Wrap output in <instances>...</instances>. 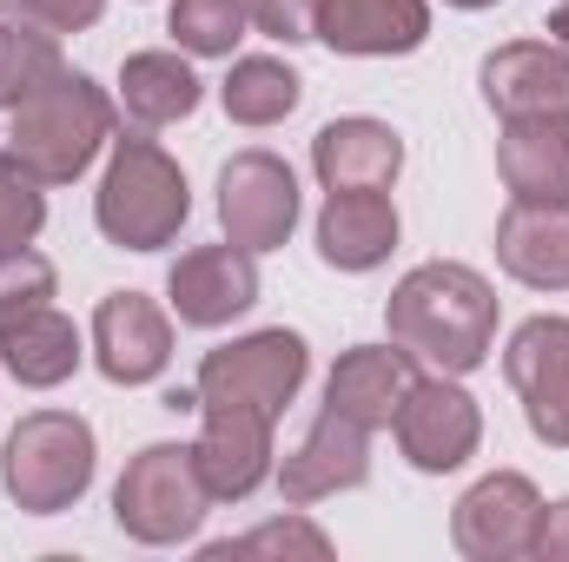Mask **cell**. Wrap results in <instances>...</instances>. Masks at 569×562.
I'll use <instances>...</instances> for the list:
<instances>
[{"mask_svg": "<svg viewBox=\"0 0 569 562\" xmlns=\"http://www.w3.org/2000/svg\"><path fill=\"white\" fill-rule=\"evenodd\" d=\"M391 338L443 378H470L497 344V284L457 259L411 265L385 298Z\"/></svg>", "mask_w": 569, "mask_h": 562, "instance_id": "6da1fadb", "label": "cell"}, {"mask_svg": "<svg viewBox=\"0 0 569 562\" xmlns=\"http://www.w3.org/2000/svg\"><path fill=\"white\" fill-rule=\"evenodd\" d=\"M113 120H120V107L107 100V87H93L87 73L60 67L40 93H27V100L13 107L7 152H13L40 185H73V179L113 145Z\"/></svg>", "mask_w": 569, "mask_h": 562, "instance_id": "7a4b0ae2", "label": "cell"}, {"mask_svg": "<svg viewBox=\"0 0 569 562\" xmlns=\"http://www.w3.org/2000/svg\"><path fill=\"white\" fill-rule=\"evenodd\" d=\"M192 219V185L179 172V159L146 133L107 145V172L93 192V225L107 232V245L120 252H159L179 239V225Z\"/></svg>", "mask_w": 569, "mask_h": 562, "instance_id": "3957f363", "label": "cell"}, {"mask_svg": "<svg viewBox=\"0 0 569 562\" xmlns=\"http://www.w3.org/2000/svg\"><path fill=\"white\" fill-rule=\"evenodd\" d=\"M100 443L80 411H27L0 443V490L27 516H60L93 490Z\"/></svg>", "mask_w": 569, "mask_h": 562, "instance_id": "277c9868", "label": "cell"}, {"mask_svg": "<svg viewBox=\"0 0 569 562\" xmlns=\"http://www.w3.org/2000/svg\"><path fill=\"white\" fill-rule=\"evenodd\" d=\"M206 510H212V490L199 476L192 443H146L140 456H127V470L113 483V523L146 550L192 543Z\"/></svg>", "mask_w": 569, "mask_h": 562, "instance_id": "5b68a950", "label": "cell"}, {"mask_svg": "<svg viewBox=\"0 0 569 562\" xmlns=\"http://www.w3.org/2000/svg\"><path fill=\"white\" fill-rule=\"evenodd\" d=\"M305 371H311V344L305 331H252V338H232L219 351L199 358V404H239V411H259V418H284V404L305 391Z\"/></svg>", "mask_w": 569, "mask_h": 562, "instance_id": "8992f818", "label": "cell"}, {"mask_svg": "<svg viewBox=\"0 0 569 562\" xmlns=\"http://www.w3.org/2000/svg\"><path fill=\"white\" fill-rule=\"evenodd\" d=\"M537 530H543V490L523 470H490L477 476L457 510H450V543L470 562H517L537 556Z\"/></svg>", "mask_w": 569, "mask_h": 562, "instance_id": "52a82bcc", "label": "cell"}, {"mask_svg": "<svg viewBox=\"0 0 569 562\" xmlns=\"http://www.w3.org/2000/svg\"><path fill=\"white\" fill-rule=\"evenodd\" d=\"M391 436H398V450H405L411 470L450 476V470H463V463L477 456V443H483V411H477V398H470L457 378L430 371V378H418V384L405 391V404H398V418H391Z\"/></svg>", "mask_w": 569, "mask_h": 562, "instance_id": "ba28073f", "label": "cell"}, {"mask_svg": "<svg viewBox=\"0 0 569 562\" xmlns=\"http://www.w3.org/2000/svg\"><path fill=\"white\" fill-rule=\"evenodd\" d=\"M219 225L252 259L279 252L291 239V225H298V179H291V165L279 152L252 145V152H232L219 165Z\"/></svg>", "mask_w": 569, "mask_h": 562, "instance_id": "9c48e42d", "label": "cell"}, {"mask_svg": "<svg viewBox=\"0 0 569 562\" xmlns=\"http://www.w3.org/2000/svg\"><path fill=\"white\" fill-rule=\"evenodd\" d=\"M503 378L523 398V423L537 443L569 450V318H523L503 344Z\"/></svg>", "mask_w": 569, "mask_h": 562, "instance_id": "30bf717a", "label": "cell"}, {"mask_svg": "<svg viewBox=\"0 0 569 562\" xmlns=\"http://www.w3.org/2000/svg\"><path fill=\"white\" fill-rule=\"evenodd\" d=\"M166 304H172V318L192 324V331H219V324L246 318V311L259 304V265H252V252L232 245V239H226V245H192V252H179L172 272H166Z\"/></svg>", "mask_w": 569, "mask_h": 562, "instance_id": "8fae6325", "label": "cell"}, {"mask_svg": "<svg viewBox=\"0 0 569 562\" xmlns=\"http://www.w3.org/2000/svg\"><path fill=\"white\" fill-rule=\"evenodd\" d=\"M371 476V430L338 411H318L311 430L298 436V450L279 463V496L291 510H311L338 490H358Z\"/></svg>", "mask_w": 569, "mask_h": 562, "instance_id": "7c38bea8", "label": "cell"}, {"mask_svg": "<svg viewBox=\"0 0 569 562\" xmlns=\"http://www.w3.org/2000/svg\"><path fill=\"white\" fill-rule=\"evenodd\" d=\"M93 364L107 384H152L172 364V318L146 291H107L93 311Z\"/></svg>", "mask_w": 569, "mask_h": 562, "instance_id": "4fadbf2b", "label": "cell"}, {"mask_svg": "<svg viewBox=\"0 0 569 562\" xmlns=\"http://www.w3.org/2000/svg\"><path fill=\"white\" fill-rule=\"evenodd\" d=\"M199 476L212 503H246L272 476V418L239 411V404H199Z\"/></svg>", "mask_w": 569, "mask_h": 562, "instance_id": "5bb4252c", "label": "cell"}, {"mask_svg": "<svg viewBox=\"0 0 569 562\" xmlns=\"http://www.w3.org/2000/svg\"><path fill=\"white\" fill-rule=\"evenodd\" d=\"M477 87H483V107L503 113V120L569 113V47H557V40H510V47L483 53Z\"/></svg>", "mask_w": 569, "mask_h": 562, "instance_id": "9a60e30c", "label": "cell"}, {"mask_svg": "<svg viewBox=\"0 0 569 562\" xmlns=\"http://www.w3.org/2000/svg\"><path fill=\"white\" fill-rule=\"evenodd\" d=\"M311 172L325 192H391L405 172V133L371 113L331 120L311 140Z\"/></svg>", "mask_w": 569, "mask_h": 562, "instance_id": "2e32d148", "label": "cell"}, {"mask_svg": "<svg viewBox=\"0 0 569 562\" xmlns=\"http://www.w3.org/2000/svg\"><path fill=\"white\" fill-rule=\"evenodd\" d=\"M411 384H418V358L398 338L391 344H351L325 378V411L365 423V430H391Z\"/></svg>", "mask_w": 569, "mask_h": 562, "instance_id": "e0dca14e", "label": "cell"}, {"mask_svg": "<svg viewBox=\"0 0 569 562\" xmlns=\"http://www.w3.org/2000/svg\"><path fill=\"white\" fill-rule=\"evenodd\" d=\"M318 40L351 60H398L430 40V0H325Z\"/></svg>", "mask_w": 569, "mask_h": 562, "instance_id": "ac0fdd59", "label": "cell"}, {"mask_svg": "<svg viewBox=\"0 0 569 562\" xmlns=\"http://www.w3.org/2000/svg\"><path fill=\"white\" fill-rule=\"evenodd\" d=\"M497 265L530 291H569V205L510 199L497 219Z\"/></svg>", "mask_w": 569, "mask_h": 562, "instance_id": "d6986e66", "label": "cell"}, {"mask_svg": "<svg viewBox=\"0 0 569 562\" xmlns=\"http://www.w3.org/2000/svg\"><path fill=\"white\" fill-rule=\"evenodd\" d=\"M398 252V205L385 192H325L318 259L331 272H378Z\"/></svg>", "mask_w": 569, "mask_h": 562, "instance_id": "ffe728a7", "label": "cell"}, {"mask_svg": "<svg viewBox=\"0 0 569 562\" xmlns=\"http://www.w3.org/2000/svg\"><path fill=\"white\" fill-rule=\"evenodd\" d=\"M497 172H503L510 199L569 205V113L503 120V140H497Z\"/></svg>", "mask_w": 569, "mask_h": 562, "instance_id": "44dd1931", "label": "cell"}, {"mask_svg": "<svg viewBox=\"0 0 569 562\" xmlns=\"http://www.w3.org/2000/svg\"><path fill=\"white\" fill-rule=\"evenodd\" d=\"M80 358H87V338H80V324H73L67 311H53V304H40V311L0 324V364H7V378L27 384V391L67 384V378L80 371Z\"/></svg>", "mask_w": 569, "mask_h": 562, "instance_id": "7402d4cb", "label": "cell"}, {"mask_svg": "<svg viewBox=\"0 0 569 562\" xmlns=\"http://www.w3.org/2000/svg\"><path fill=\"white\" fill-rule=\"evenodd\" d=\"M206 100V80L192 73V60H179L172 47H152V53H127L120 67V113L152 133V127H172L186 113H199Z\"/></svg>", "mask_w": 569, "mask_h": 562, "instance_id": "603a6c76", "label": "cell"}, {"mask_svg": "<svg viewBox=\"0 0 569 562\" xmlns=\"http://www.w3.org/2000/svg\"><path fill=\"white\" fill-rule=\"evenodd\" d=\"M60 33L27 7V0H0V107L13 113L27 93H40L60 73Z\"/></svg>", "mask_w": 569, "mask_h": 562, "instance_id": "cb8c5ba5", "label": "cell"}, {"mask_svg": "<svg viewBox=\"0 0 569 562\" xmlns=\"http://www.w3.org/2000/svg\"><path fill=\"white\" fill-rule=\"evenodd\" d=\"M219 100H226V120L232 127H279V120L298 113L305 80H298V67L279 60V53H246V60H232Z\"/></svg>", "mask_w": 569, "mask_h": 562, "instance_id": "d4e9b609", "label": "cell"}, {"mask_svg": "<svg viewBox=\"0 0 569 562\" xmlns=\"http://www.w3.org/2000/svg\"><path fill=\"white\" fill-rule=\"evenodd\" d=\"M246 27H252L246 0H172V13H166V33L192 60H232V47L246 40Z\"/></svg>", "mask_w": 569, "mask_h": 562, "instance_id": "484cf974", "label": "cell"}, {"mask_svg": "<svg viewBox=\"0 0 569 562\" xmlns=\"http://www.w3.org/2000/svg\"><path fill=\"white\" fill-rule=\"evenodd\" d=\"M40 225H47V185H40L13 152H0V252L33 245Z\"/></svg>", "mask_w": 569, "mask_h": 562, "instance_id": "4316f807", "label": "cell"}, {"mask_svg": "<svg viewBox=\"0 0 569 562\" xmlns=\"http://www.w3.org/2000/svg\"><path fill=\"white\" fill-rule=\"evenodd\" d=\"M232 556H331V536L305 516H284V523H259L232 543H206V562H232Z\"/></svg>", "mask_w": 569, "mask_h": 562, "instance_id": "83f0119b", "label": "cell"}, {"mask_svg": "<svg viewBox=\"0 0 569 562\" xmlns=\"http://www.w3.org/2000/svg\"><path fill=\"white\" fill-rule=\"evenodd\" d=\"M53 265L33 252V245H20V252H0V324H13V318H27V311H40V304H53Z\"/></svg>", "mask_w": 569, "mask_h": 562, "instance_id": "f1b7e54d", "label": "cell"}, {"mask_svg": "<svg viewBox=\"0 0 569 562\" xmlns=\"http://www.w3.org/2000/svg\"><path fill=\"white\" fill-rule=\"evenodd\" d=\"M318 7H325V0H246L252 27L272 33V40H284V47L318 40Z\"/></svg>", "mask_w": 569, "mask_h": 562, "instance_id": "f546056e", "label": "cell"}, {"mask_svg": "<svg viewBox=\"0 0 569 562\" xmlns=\"http://www.w3.org/2000/svg\"><path fill=\"white\" fill-rule=\"evenodd\" d=\"M27 7H33L53 33H87V27L107 13V0H27Z\"/></svg>", "mask_w": 569, "mask_h": 562, "instance_id": "4dcf8cb0", "label": "cell"}, {"mask_svg": "<svg viewBox=\"0 0 569 562\" xmlns=\"http://www.w3.org/2000/svg\"><path fill=\"white\" fill-rule=\"evenodd\" d=\"M537 556L543 562H569V496L543 503V530H537Z\"/></svg>", "mask_w": 569, "mask_h": 562, "instance_id": "1f68e13d", "label": "cell"}, {"mask_svg": "<svg viewBox=\"0 0 569 562\" xmlns=\"http://www.w3.org/2000/svg\"><path fill=\"white\" fill-rule=\"evenodd\" d=\"M543 33H550L557 47H569V0H557V7H550V20H543Z\"/></svg>", "mask_w": 569, "mask_h": 562, "instance_id": "d6a6232c", "label": "cell"}, {"mask_svg": "<svg viewBox=\"0 0 569 562\" xmlns=\"http://www.w3.org/2000/svg\"><path fill=\"white\" fill-rule=\"evenodd\" d=\"M166 411H199V391H166Z\"/></svg>", "mask_w": 569, "mask_h": 562, "instance_id": "836d02e7", "label": "cell"}, {"mask_svg": "<svg viewBox=\"0 0 569 562\" xmlns=\"http://www.w3.org/2000/svg\"><path fill=\"white\" fill-rule=\"evenodd\" d=\"M443 7H463V13H483V7H497V0H443Z\"/></svg>", "mask_w": 569, "mask_h": 562, "instance_id": "e575fe53", "label": "cell"}]
</instances>
